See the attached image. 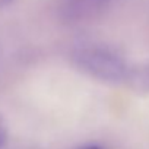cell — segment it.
I'll list each match as a JSON object with an SVG mask.
<instances>
[{"label":"cell","mask_w":149,"mask_h":149,"mask_svg":"<svg viewBox=\"0 0 149 149\" xmlns=\"http://www.w3.org/2000/svg\"><path fill=\"white\" fill-rule=\"evenodd\" d=\"M12 0H0V8H3V6H6L8 3H10Z\"/></svg>","instance_id":"cell-5"},{"label":"cell","mask_w":149,"mask_h":149,"mask_svg":"<svg viewBox=\"0 0 149 149\" xmlns=\"http://www.w3.org/2000/svg\"><path fill=\"white\" fill-rule=\"evenodd\" d=\"M72 61L82 73L104 84H126L132 64L117 51L101 45H85L74 50Z\"/></svg>","instance_id":"cell-1"},{"label":"cell","mask_w":149,"mask_h":149,"mask_svg":"<svg viewBox=\"0 0 149 149\" xmlns=\"http://www.w3.org/2000/svg\"><path fill=\"white\" fill-rule=\"evenodd\" d=\"M8 127L3 121V118L0 117V149H2L6 143H8Z\"/></svg>","instance_id":"cell-3"},{"label":"cell","mask_w":149,"mask_h":149,"mask_svg":"<svg viewBox=\"0 0 149 149\" xmlns=\"http://www.w3.org/2000/svg\"><path fill=\"white\" fill-rule=\"evenodd\" d=\"M78 149H104V146H101V145H98V143H88V145L79 146Z\"/></svg>","instance_id":"cell-4"},{"label":"cell","mask_w":149,"mask_h":149,"mask_svg":"<svg viewBox=\"0 0 149 149\" xmlns=\"http://www.w3.org/2000/svg\"><path fill=\"white\" fill-rule=\"evenodd\" d=\"M126 85L137 92H149V61L132 64Z\"/></svg>","instance_id":"cell-2"}]
</instances>
